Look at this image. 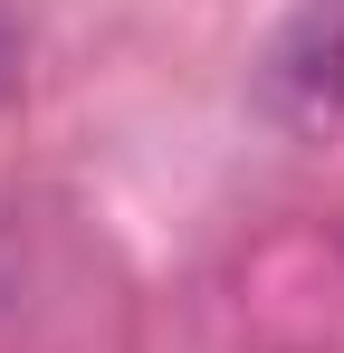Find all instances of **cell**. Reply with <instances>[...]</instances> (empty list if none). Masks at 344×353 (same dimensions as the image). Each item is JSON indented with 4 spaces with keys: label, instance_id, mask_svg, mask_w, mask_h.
Here are the masks:
<instances>
[{
    "label": "cell",
    "instance_id": "obj_1",
    "mask_svg": "<svg viewBox=\"0 0 344 353\" xmlns=\"http://www.w3.org/2000/svg\"><path fill=\"white\" fill-rule=\"evenodd\" d=\"M258 115L287 134L344 124V0H296L278 39L258 48Z\"/></svg>",
    "mask_w": 344,
    "mask_h": 353
}]
</instances>
